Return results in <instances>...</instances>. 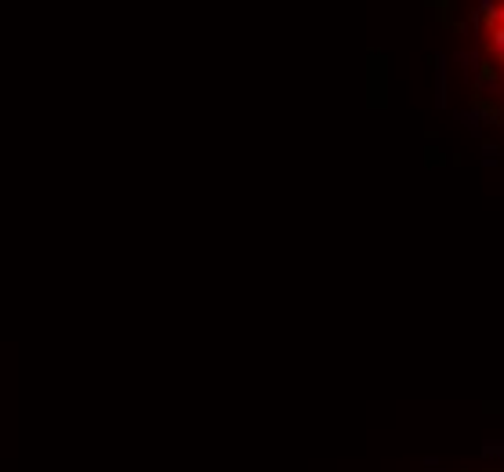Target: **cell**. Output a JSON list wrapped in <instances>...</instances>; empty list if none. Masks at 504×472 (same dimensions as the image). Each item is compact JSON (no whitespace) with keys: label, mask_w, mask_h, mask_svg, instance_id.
Instances as JSON below:
<instances>
[{"label":"cell","mask_w":504,"mask_h":472,"mask_svg":"<svg viewBox=\"0 0 504 472\" xmlns=\"http://www.w3.org/2000/svg\"><path fill=\"white\" fill-rule=\"evenodd\" d=\"M435 109H447V55H435Z\"/></svg>","instance_id":"1"},{"label":"cell","mask_w":504,"mask_h":472,"mask_svg":"<svg viewBox=\"0 0 504 472\" xmlns=\"http://www.w3.org/2000/svg\"><path fill=\"white\" fill-rule=\"evenodd\" d=\"M461 120H464V128H468L471 135L479 138V135H483V120H486V109H464V113H461Z\"/></svg>","instance_id":"2"},{"label":"cell","mask_w":504,"mask_h":472,"mask_svg":"<svg viewBox=\"0 0 504 472\" xmlns=\"http://www.w3.org/2000/svg\"><path fill=\"white\" fill-rule=\"evenodd\" d=\"M454 58L461 62V66H464L468 73H476V77H479V51H471V48H461Z\"/></svg>","instance_id":"3"},{"label":"cell","mask_w":504,"mask_h":472,"mask_svg":"<svg viewBox=\"0 0 504 472\" xmlns=\"http://www.w3.org/2000/svg\"><path fill=\"white\" fill-rule=\"evenodd\" d=\"M500 91V80L493 73H479L476 77V94H497Z\"/></svg>","instance_id":"4"},{"label":"cell","mask_w":504,"mask_h":472,"mask_svg":"<svg viewBox=\"0 0 504 472\" xmlns=\"http://www.w3.org/2000/svg\"><path fill=\"white\" fill-rule=\"evenodd\" d=\"M490 44H493V55L504 62V26H490Z\"/></svg>","instance_id":"5"},{"label":"cell","mask_w":504,"mask_h":472,"mask_svg":"<svg viewBox=\"0 0 504 472\" xmlns=\"http://www.w3.org/2000/svg\"><path fill=\"white\" fill-rule=\"evenodd\" d=\"M497 26H504V4L497 8Z\"/></svg>","instance_id":"6"}]
</instances>
